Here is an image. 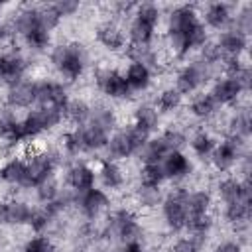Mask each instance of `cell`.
Listing matches in <instances>:
<instances>
[{"mask_svg": "<svg viewBox=\"0 0 252 252\" xmlns=\"http://www.w3.org/2000/svg\"><path fill=\"white\" fill-rule=\"evenodd\" d=\"M169 47L177 57H185L189 51L207 43V30L193 6L181 4L169 12L167 18Z\"/></svg>", "mask_w": 252, "mask_h": 252, "instance_id": "obj_1", "label": "cell"}, {"mask_svg": "<svg viewBox=\"0 0 252 252\" xmlns=\"http://www.w3.org/2000/svg\"><path fill=\"white\" fill-rule=\"evenodd\" d=\"M49 59L53 63V67L57 69V73L61 77H65L67 81H77L85 67H87V49L83 43L71 41V43H59L51 49Z\"/></svg>", "mask_w": 252, "mask_h": 252, "instance_id": "obj_2", "label": "cell"}, {"mask_svg": "<svg viewBox=\"0 0 252 252\" xmlns=\"http://www.w3.org/2000/svg\"><path fill=\"white\" fill-rule=\"evenodd\" d=\"M158 22H159V8L156 4H152V2L138 4L134 18H132V24H130V30H128L130 43L152 45Z\"/></svg>", "mask_w": 252, "mask_h": 252, "instance_id": "obj_3", "label": "cell"}, {"mask_svg": "<svg viewBox=\"0 0 252 252\" xmlns=\"http://www.w3.org/2000/svg\"><path fill=\"white\" fill-rule=\"evenodd\" d=\"M150 138H152L150 132H146L144 128H140V126H136L132 122L128 128H122L114 136H110L106 148H108L110 158H114V159H126V158L138 154L146 146V142Z\"/></svg>", "mask_w": 252, "mask_h": 252, "instance_id": "obj_4", "label": "cell"}, {"mask_svg": "<svg viewBox=\"0 0 252 252\" xmlns=\"http://www.w3.org/2000/svg\"><path fill=\"white\" fill-rule=\"evenodd\" d=\"M63 116H65L63 110H57V108H51V106H37L35 110H30L20 120L24 142L39 136L41 132H47V130L55 128L63 120Z\"/></svg>", "mask_w": 252, "mask_h": 252, "instance_id": "obj_5", "label": "cell"}, {"mask_svg": "<svg viewBox=\"0 0 252 252\" xmlns=\"http://www.w3.org/2000/svg\"><path fill=\"white\" fill-rule=\"evenodd\" d=\"M209 79H211V65H207L205 61H193L179 69L175 77V89L179 91L181 96L191 94Z\"/></svg>", "mask_w": 252, "mask_h": 252, "instance_id": "obj_6", "label": "cell"}, {"mask_svg": "<svg viewBox=\"0 0 252 252\" xmlns=\"http://www.w3.org/2000/svg\"><path fill=\"white\" fill-rule=\"evenodd\" d=\"M187 193L185 189H177L173 193H169L163 201H161V211H163V219L167 222V226L175 232L185 228L187 222Z\"/></svg>", "mask_w": 252, "mask_h": 252, "instance_id": "obj_7", "label": "cell"}, {"mask_svg": "<svg viewBox=\"0 0 252 252\" xmlns=\"http://www.w3.org/2000/svg\"><path fill=\"white\" fill-rule=\"evenodd\" d=\"M35 102L39 106H51V108L63 110L65 114V108L69 104L67 89L57 81H49V79L35 81Z\"/></svg>", "mask_w": 252, "mask_h": 252, "instance_id": "obj_8", "label": "cell"}, {"mask_svg": "<svg viewBox=\"0 0 252 252\" xmlns=\"http://www.w3.org/2000/svg\"><path fill=\"white\" fill-rule=\"evenodd\" d=\"M53 169H55V159L49 154L33 156L30 161H26V177H24L22 187H26V189L39 187L43 181L53 177Z\"/></svg>", "mask_w": 252, "mask_h": 252, "instance_id": "obj_9", "label": "cell"}, {"mask_svg": "<svg viewBox=\"0 0 252 252\" xmlns=\"http://www.w3.org/2000/svg\"><path fill=\"white\" fill-rule=\"evenodd\" d=\"M242 146L244 140L228 136L224 138L219 146H215L213 154H211V161L219 171H228L240 158H242Z\"/></svg>", "mask_w": 252, "mask_h": 252, "instance_id": "obj_10", "label": "cell"}, {"mask_svg": "<svg viewBox=\"0 0 252 252\" xmlns=\"http://www.w3.org/2000/svg\"><path fill=\"white\" fill-rule=\"evenodd\" d=\"M108 230L110 234H114L116 238L124 240V242H134L140 238L142 234V226L138 222V219L128 211V209H120L116 211L110 219H108Z\"/></svg>", "mask_w": 252, "mask_h": 252, "instance_id": "obj_11", "label": "cell"}, {"mask_svg": "<svg viewBox=\"0 0 252 252\" xmlns=\"http://www.w3.org/2000/svg\"><path fill=\"white\" fill-rule=\"evenodd\" d=\"M94 81L98 89L110 98H128L132 94L124 75L114 69H98L94 75Z\"/></svg>", "mask_w": 252, "mask_h": 252, "instance_id": "obj_12", "label": "cell"}, {"mask_svg": "<svg viewBox=\"0 0 252 252\" xmlns=\"http://www.w3.org/2000/svg\"><path fill=\"white\" fill-rule=\"evenodd\" d=\"M26 69H28V61L24 55L16 51H8L0 55V83L10 87L22 81L26 75Z\"/></svg>", "mask_w": 252, "mask_h": 252, "instance_id": "obj_13", "label": "cell"}, {"mask_svg": "<svg viewBox=\"0 0 252 252\" xmlns=\"http://www.w3.org/2000/svg\"><path fill=\"white\" fill-rule=\"evenodd\" d=\"M75 203L77 207L81 209V213L87 217V219H96L106 207H108V195L104 189H89V191H83V193H77L75 197Z\"/></svg>", "mask_w": 252, "mask_h": 252, "instance_id": "obj_14", "label": "cell"}, {"mask_svg": "<svg viewBox=\"0 0 252 252\" xmlns=\"http://www.w3.org/2000/svg\"><path fill=\"white\" fill-rule=\"evenodd\" d=\"M6 104L10 108H30L35 104V81H18L8 87Z\"/></svg>", "mask_w": 252, "mask_h": 252, "instance_id": "obj_15", "label": "cell"}, {"mask_svg": "<svg viewBox=\"0 0 252 252\" xmlns=\"http://www.w3.org/2000/svg\"><path fill=\"white\" fill-rule=\"evenodd\" d=\"M79 132V140H81V150L83 154L87 152H98L102 148H106L108 140H110V132H106L104 128L87 122L85 126H77Z\"/></svg>", "mask_w": 252, "mask_h": 252, "instance_id": "obj_16", "label": "cell"}, {"mask_svg": "<svg viewBox=\"0 0 252 252\" xmlns=\"http://www.w3.org/2000/svg\"><path fill=\"white\" fill-rule=\"evenodd\" d=\"M217 47L222 57H240V53L248 47V35L236 28H228L219 35Z\"/></svg>", "mask_w": 252, "mask_h": 252, "instance_id": "obj_17", "label": "cell"}, {"mask_svg": "<svg viewBox=\"0 0 252 252\" xmlns=\"http://www.w3.org/2000/svg\"><path fill=\"white\" fill-rule=\"evenodd\" d=\"M219 195L222 197L224 205L226 203H236V201H252V191L248 179H236V177H226L219 183Z\"/></svg>", "mask_w": 252, "mask_h": 252, "instance_id": "obj_18", "label": "cell"}, {"mask_svg": "<svg viewBox=\"0 0 252 252\" xmlns=\"http://www.w3.org/2000/svg\"><path fill=\"white\" fill-rule=\"evenodd\" d=\"M96 41L106 47L108 51H120L124 45H126V35L122 32L120 26H116L114 22H102L96 26Z\"/></svg>", "mask_w": 252, "mask_h": 252, "instance_id": "obj_19", "label": "cell"}, {"mask_svg": "<svg viewBox=\"0 0 252 252\" xmlns=\"http://www.w3.org/2000/svg\"><path fill=\"white\" fill-rule=\"evenodd\" d=\"M242 93H244L242 85L236 79H230L226 75L222 79H217L211 89V96L215 98L217 104H232L240 98Z\"/></svg>", "mask_w": 252, "mask_h": 252, "instance_id": "obj_20", "label": "cell"}, {"mask_svg": "<svg viewBox=\"0 0 252 252\" xmlns=\"http://www.w3.org/2000/svg\"><path fill=\"white\" fill-rule=\"evenodd\" d=\"M165 179H181L191 173V161L183 152H171L159 163Z\"/></svg>", "mask_w": 252, "mask_h": 252, "instance_id": "obj_21", "label": "cell"}, {"mask_svg": "<svg viewBox=\"0 0 252 252\" xmlns=\"http://www.w3.org/2000/svg\"><path fill=\"white\" fill-rule=\"evenodd\" d=\"M67 183L75 193H83L94 187V171L87 163H75L67 171Z\"/></svg>", "mask_w": 252, "mask_h": 252, "instance_id": "obj_22", "label": "cell"}, {"mask_svg": "<svg viewBox=\"0 0 252 252\" xmlns=\"http://www.w3.org/2000/svg\"><path fill=\"white\" fill-rule=\"evenodd\" d=\"M205 22L209 28L213 30H224L230 22H232V14H230V4L226 2H213L207 6L205 10Z\"/></svg>", "mask_w": 252, "mask_h": 252, "instance_id": "obj_23", "label": "cell"}, {"mask_svg": "<svg viewBox=\"0 0 252 252\" xmlns=\"http://www.w3.org/2000/svg\"><path fill=\"white\" fill-rule=\"evenodd\" d=\"M222 67H224L226 77L236 79V81L242 85L244 93H248V91H250L252 71H250V67H248L244 61H240V57H222Z\"/></svg>", "mask_w": 252, "mask_h": 252, "instance_id": "obj_24", "label": "cell"}, {"mask_svg": "<svg viewBox=\"0 0 252 252\" xmlns=\"http://www.w3.org/2000/svg\"><path fill=\"white\" fill-rule=\"evenodd\" d=\"M33 28H41V22H39V6H26V8H22L14 16L12 30L24 35V33H28Z\"/></svg>", "mask_w": 252, "mask_h": 252, "instance_id": "obj_25", "label": "cell"}, {"mask_svg": "<svg viewBox=\"0 0 252 252\" xmlns=\"http://www.w3.org/2000/svg\"><path fill=\"white\" fill-rule=\"evenodd\" d=\"M130 91H146L152 83V71L142 63H130L124 75Z\"/></svg>", "mask_w": 252, "mask_h": 252, "instance_id": "obj_26", "label": "cell"}, {"mask_svg": "<svg viewBox=\"0 0 252 252\" xmlns=\"http://www.w3.org/2000/svg\"><path fill=\"white\" fill-rule=\"evenodd\" d=\"M138 154H140V159H142L144 163H161L163 158H165L167 154H171V152L167 150V146H165V142L161 140V136H158V138H150V140L146 142V146H144Z\"/></svg>", "mask_w": 252, "mask_h": 252, "instance_id": "obj_27", "label": "cell"}, {"mask_svg": "<svg viewBox=\"0 0 252 252\" xmlns=\"http://www.w3.org/2000/svg\"><path fill=\"white\" fill-rule=\"evenodd\" d=\"M24 177H26V161L20 158H12L10 161H6L0 167V179L4 183L10 185H24Z\"/></svg>", "mask_w": 252, "mask_h": 252, "instance_id": "obj_28", "label": "cell"}, {"mask_svg": "<svg viewBox=\"0 0 252 252\" xmlns=\"http://www.w3.org/2000/svg\"><path fill=\"white\" fill-rule=\"evenodd\" d=\"M98 177H100V181H102V185L106 189H120L124 185V173H122V169L118 167L116 161H110V159H106V161L100 163Z\"/></svg>", "mask_w": 252, "mask_h": 252, "instance_id": "obj_29", "label": "cell"}, {"mask_svg": "<svg viewBox=\"0 0 252 252\" xmlns=\"http://www.w3.org/2000/svg\"><path fill=\"white\" fill-rule=\"evenodd\" d=\"M126 55L132 59V63H142V65H146L150 71L158 67V53L152 49V45H136V43H128V47H126Z\"/></svg>", "mask_w": 252, "mask_h": 252, "instance_id": "obj_30", "label": "cell"}, {"mask_svg": "<svg viewBox=\"0 0 252 252\" xmlns=\"http://www.w3.org/2000/svg\"><path fill=\"white\" fill-rule=\"evenodd\" d=\"M134 124L152 134L159 126V112H158V108L152 106V104H140L134 110Z\"/></svg>", "mask_w": 252, "mask_h": 252, "instance_id": "obj_31", "label": "cell"}, {"mask_svg": "<svg viewBox=\"0 0 252 252\" xmlns=\"http://www.w3.org/2000/svg\"><path fill=\"white\" fill-rule=\"evenodd\" d=\"M33 209L24 201H6V224H28Z\"/></svg>", "mask_w": 252, "mask_h": 252, "instance_id": "obj_32", "label": "cell"}, {"mask_svg": "<svg viewBox=\"0 0 252 252\" xmlns=\"http://www.w3.org/2000/svg\"><path fill=\"white\" fill-rule=\"evenodd\" d=\"M230 136L240 138V140H248L250 132H252V120H250V110L248 108H240L232 114L230 122Z\"/></svg>", "mask_w": 252, "mask_h": 252, "instance_id": "obj_33", "label": "cell"}, {"mask_svg": "<svg viewBox=\"0 0 252 252\" xmlns=\"http://www.w3.org/2000/svg\"><path fill=\"white\" fill-rule=\"evenodd\" d=\"M185 205H187V217H191V215H205V213H209V209L213 205V199H211L209 191L199 189V191L187 193Z\"/></svg>", "mask_w": 252, "mask_h": 252, "instance_id": "obj_34", "label": "cell"}, {"mask_svg": "<svg viewBox=\"0 0 252 252\" xmlns=\"http://www.w3.org/2000/svg\"><path fill=\"white\" fill-rule=\"evenodd\" d=\"M217 102H215V98L211 96V93H203V94H197L193 100H191V104H189V110H191V114L193 116H197V118H211L215 112H217Z\"/></svg>", "mask_w": 252, "mask_h": 252, "instance_id": "obj_35", "label": "cell"}, {"mask_svg": "<svg viewBox=\"0 0 252 252\" xmlns=\"http://www.w3.org/2000/svg\"><path fill=\"white\" fill-rule=\"evenodd\" d=\"M250 213H252V201H236L224 205V219L230 224L246 222L250 219Z\"/></svg>", "mask_w": 252, "mask_h": 252, "instance_id": "obj_36", "label": "cell"}, {"mask_svg": "<svg viewBox=\"0 0 252 252\" xmlns=\"http://www.w3.org/2000/svg\"><path fill=\"white\" fill-rule=\"evenodd\" d=\"M211 226H213V219H211L209 213H205V215H191V217H187V222H185V228L189 230V234L193 238H197L199 242H203V238L207 236Z\"/></svg>", "mask_w": 252, "mask_h": 252, "instance_id": "obj_37", "label": "cell"}, {"mask_svg": "<svg viewBox=\"0 0 252 252\" xmlns=\"http://www.w3.org/2000/svg\"><path fill=\"white\" fill-rule=\"evenodd\" d=\"M22 37L32 51H45L51 43V32H47L45 28H33L28 33H24Z\"/></svg>", "mask_w": 252, "mask_h": 252, "instance_id": "obj_38", "label": "cell"}, {"mask_svg": "<svg viewBox=\"0 0 252 252\" xmlns=\"http://www.w3.org/2000/svg\"><path fill=\"white\" fill-rule=\"evenodd\" d=\"M65 116L77 126H85L91 118V106L85 100H69L67 108H65Z\"/></svg>", "mask_w": 252, "mask_h": 252, "instance_id": "obj_39", "label": "cell"}, {"mask_svg": "<svg viewBox=\"0 0 252 252\" xmlns=\"http://www.w3.org/2000/svg\"><path fill=\"white\" fill-rule=\"evenodd\" d=\"M165 175L159 163H144L140 169V187H158L163 183Z\"/></svg>", "mask_w": 252, "mask_h": 252, "instance_id": "obj_40", "label": "cell"}, {"mask_svg": "<svg viewBox=\"0 0 252 252\" xmlns=\"http://www.w3.org/2000/svg\"><path fill=\"white\" fill-rule=\"evenodd\" d=\"M91 124H96L100 128H104L106 132H110L116 124V116L114 112L108 108V106H91V118H89Z\"/></svg>", "mask_w": 252, "mask_h": 252, "instance_id": "obj_41", "label": "cell"}, {"mask_svg": "<svg viewBox=\"0 0 252 252\" xmlns=\"http://www.w3.org/2000/svg\"><path fill=\"white\" fill-rule=\"evenodd\" d=\"M215 146H217V144H215V138H213L209 132H205V130L197 132V134L191 138V148H193V152H195L201 159L209 158V156L213 154Z\"/></svg>", "mask_w": 252, "mask_h": 252, "instance_id": "obj_42", "label": "cell"}, {"mask_svg": "<svg viewBox=\"0 0 252 252\" xmlns=\"http://www.w3.org/2000/svg\"><path fill=\"white\" fill-rule=\"evenodd\" d=\"M181 94H179V91L177 89H165V91H161L159 93V96H158V106L156 108H159L158 112H173L179 104H181Z\"/></svg>", "mask_w": 252, "mask_h": 252, "instance_id": "obj_43", "label": "cell"}, {"mask_svg": "<svg viewBox=\"0 0 252 252\" xmlns=\"http://www.w3.org/2000/svg\"><path fill=\"white\" fill-rule=\"evenodd\" d=\"M39 22H41V28L51 32V30H55L59 26L61 16L57 14L53 4H43V6H39Z\"/></svg>", "mask_w": 252, "mask_h": 252, "instance_id": "obj_44", "label": "cell"}, {"mask_svg": "<svg viewBox=\"0 0 252 252\" xmlns=\"http://www.w3.org/2000/svg\"><path fill=\"white\" fill-rule=\"evenodd\" d=\"M51 219H53V215L43 207V209H33V215H32V219H30V226H32V230L35 232V234H41L47 226H49V222H51Z\"/></svg>", "mask_w": 252, "mask_h": 252, "instance_id": "obj_45", "label": "cell"}, {"mask_svg": "<svg viewBox=\"0 0 252 252\" xmlns=\"http://www.w3.org/2000/svg\"><path fill=\"white\" fill-rule=\"evenodd\" d=\"M35 193H37V199H39L43 205H47V203L55 201V199H57V195H59L61 191H59V187H57L55 179L51 177V179L43 181L39 187H35Z\"/></svg>", "mask_w": 252, "mask_h": 252, "instance_id": "obj_46", "label": "cell"}, {"mask_svg": "<svg viewBox=\"0 0 252 252\" xmlns=\"http://www.w3.org/2000/svg\"><path fill=\"white\" fill-rule=\"evenodd\" d=\"M159 136H161V140L165 142V146H167L169 152H181V148H183L185 142H187L185 136H183L179 130H175V128H169V130L161 132Z\"/></svg>", "mask_w": 252, "mask_h": 252, "instance_id": "obj_47", "label": "cell"}, {"mask_svg": "<svg viewBox=\"0 0 252 252\" xmlns=\"http://www.w3.org/2000/svg\"><path fill=\"white\" fill-rule=\"evenodd\" d=\"M22 252H53V244H51V240L47 236L37 234V236L30 238L26 242V246H24Z\"/></svg>", "mask_w": 252, "mask_h": 252, "instance_id": "obj_48", "label": "cell"}, {"mask_svg": "<svg viewBox=\"0 0 252 252\" xmlns=\"http://www.w3.org/2000/svg\"><path fill=\"white\" fill-rule=\"evenodd\" d=\"M138 201L142 207H156L161 201L159 189L158 187H140L138 191Z\"/></svg>", "mask_w": 252, "mask_h": 252, "instance_id": "obj_49", "label": "cell"}, {"mask_svg": "<svg viewBox=\"0 0 252 252\" xmlns=\"http://www.w3.org/2000/svg\"><path fill=\"white\" fill-rule=\"evenodd\" d=\"M232 28H236V30H240L242 33H250V30H252V8L246 4L240 12H238V16H236V20H234V26Z\"/></svg>", "mask_w": 252, "mask_h": 252, "instance_id": "obj_50", "label": "cell"}, {"mask_svg": "<svg viewBox=\"0 0 252 252\" xmlns=\"http://www.w3.org/2000/svg\"><path fill=\"white\" fill-rule=\"evenodd\" d=\"M201 248V242L193 236H187V238H179L175 244H173V252H199Z\"/></svg>", "mask_w": 252, "mask_h": 252, "instance_id": "obj_51", "label": "cell"}, {"mask_svg": "<svg viewBox=\"0 0 252 252\" xmlns=\"http://www.w3.org/2000/svg\"><path fill=\"white\" fill-rule=\"evenodd\" d=\"M53 6H55V10H57V14L61 16V20L63 18H67V16H73L77 10H79V2L77 0H59V2H53Z\"/></svg>", "mask_w": 252, "mask_h": 252, "instance_id": "obj_52", "label": "cell"}, {"mask_svg": "<svg viewBox=\"0 0 252 252\" xmlns=\"http://www.w3.org/2000/svg\"><path fill=\"white\" fill-rule=\"evenodd\" d=\"M215 252H242V246L238 242H234V240H224V242L217 244Z\"/></svg>", "mask_w": 252, "mask_h": 252, "instance_id": "obj_53", "label": "cell"}, {"mask_svg": "<svg viewBox=\"0 0 252 252\" xmlns=\"http://www.w3.org/2000/svg\"><path fill=\"white\" fill-rule=\"evenodd\" d=\"M120 252H144V246L134 240V242H124V246L120 248Z\"/></svg>", "mask_w": 252, "mask_h": 252, "instance_id": "obj_54", "label": "cell"}, {"mask_svg": "<svg viewBox=\"0 0 252 252\" xmlns=\"http://www.w3.org/2000/svg\"><path fill=\"white\" fill-rule=\"evenodd\" d=\"M10 33H12V28H10L8 24H0V41L8 39V37H10Z\"/></svg>", "mask_w": 252, "mask_h": 252, "instance_id": "obj_55", "label": "cell"}, {"mask_svg": "<svg viewBox=\"0 0 252 252\" xmlns=\"http://www.w3.org/2000/svg\"><path fill=\"white\" fill-rule=\"evenodd\" d=\"M73 252H87V250H83V248H75Z\"/></svg>", "mask_w": 252, "mask_h": 252, "instance_id": "obj_56", "label": "cell"}, {"mask_svg": "<svg viewBox=\"0 0 252 252\" xmlns=\"http://www.w3.org/2000/svg\"><path fill=\"white\" fill-rule=\"evenodd\" d=\"M0 12H2V4H0Z\"/></svg>", "mask_w": 252, "mask_h": 252, "instance_id": "obj_57", "label": "cell"}]
</instances>
